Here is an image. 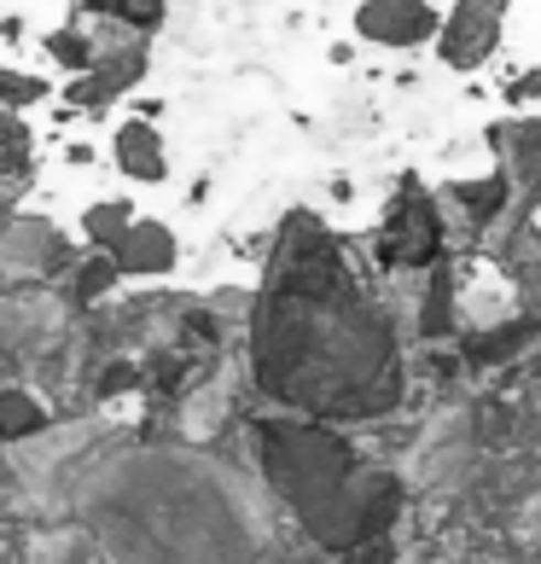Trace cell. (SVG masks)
<instances>
[{
    "mask_svg": "<svg viewBox=\"0 0 541 564\" xmlns=\"http://www.w3.org/2000/svg\"><path fill=\"white\" fill-rule=\"evenodd\" d=\"M106 257L117 262L122 280H158V274H175L181 262V245H175V227L158 221V216H134L129 234H122Z\"/></svg>",
    "mask_w": 541,
    "mask_h": 564,
    "instance_id": "obj_9",
    "label": "cell"
},
{
    "mask_svg": "<svg viewBox=\"0 0 541 564\" xmlns=\"http://www.w3.org/2000/svg\"><path fill=\"white\" fill-rule=\"evenodd\" d=\"M507 7L512 0H454L448 24L436 30V58L448 70L489 65L495 47H501V30H507Z\"/></svg>",
    "mask_w": 541,
    "mask_h": 564,
    "instance_id": "obj_5",
    "label": "cell"
},
{
    "mask_svg": "<svg viewBox=\"0 0 541 564\" xmlns=\"http://www.w3.org/2000/svg\"><path fill=\"white\" fill-rule=\"evenodd\" d=\"M268 471H274V484L291 500H297V512H309V530H315L326 512H338L344 484H349V471H356V454L326 431L274 425L268 431Z\"/></svg>",
    "mask_w": 541,
    "mask_h": 564,
    "instance_id": "obj_2",
    "label": "cell"
},
{
    "mask_svg": "<svg viewBox=\"0 0 541 564\" xmlns=\"http://www.w3.org/2000/svg\"><path fill=\"white\" fill-rule=\"evenodd\" d=\"M134 117H163V99H134Z\"/></svg>",
    "mask_w": 541,
    "mask_h": 564,
    "instance_id": "obj_19",
    "label": "cell"
},
{
    "mask_svg": "<svg viewBox=\"0 0 541 564\" xmlns=\"http://www.w3.org/2000/svg\"><path fill=\"white\" fill-rule=\"evenodd\" d=\"M436 30L443 24H436L431 0H361L356 7V35L390 53L425 47V41H436Z\"/></svg>",
    "mask_w": 541,
    "mask_h": 564,
    "instance_id": "obj_6",
    "label": "cell"
},
{
    "mask_svg": "<svg viewBox=\"0 0 541 564\" xmlns=\"http://www.w3.org/2000/svg\"><path fill=\"white\" fill-rule=\"evenodd\" d=\"M106 158H111V170L129 186H163V181H170V140H163L158 117H134L129 111L111 129Z\"/></svg>",
    "mask_w": 541,
    "mask_h": 564,
    "instance_id": "obj_7",
    "label": "cell"
},
{
    "mask_svg": "<svg viewBox=\"0 0 541 564\" xmlns=\"http://www.w3.org/2000/svg\"><path fill=\"white\" fill-rule=\"evenodd\" d=\"M262 379L291 402L372 420L402 395L397 332L349 285L321 216L297 210L274 250V308L262 321Z\"/></svg>",
    "mask_w": 541,
    "mask_h": 564,
    "instance_id": "obj_1",
    "label": "cell"
},
{
    "mask_svg": "<svg viewBox=\"0 0 541 564\" xmlns=\"http://www.w3.org/2000/svg\"><path fill=\"white\" fill-rule=\"evenodd\" d=\"M535 99H541V65L507 82V106H535Z\"/></svg>",
    "mask_w": 541,
    "mask_h": 564,
    "instance_id": "obj_17",
    "label": "cell"
},
{
    "mask_svg": "<svg viewBox=\"0 0 541 564\" xmlns=\"http://www.w3.org/2000/svg\"><path fill=\"white\" fill-rule=\"evenodd\" d=\"M145 70H152L145 35L122 30L94 70H82V76H71V82H58V99H65L71 111H82V117H99L106 106H117V99H129V94L140 88V76H145Z\"/></svg>",
    "mask_w": 541,
    "mask_h": 564,
    "instance_id": "obj_4",
    "label": "cell"
},
{
    "mask_svg": "<svg viewBox=\"0 0 541 564\" xmlns=\"http://www.w3.org/2000/svg\"><path fill=\"white\" fill-rule=\"evenodd\" d=\"M349 564H397V553H390L385 541H367V547H361L356 558H349Z\"/></svg>",
    "mask_w": 541,
    "mask_h": 564,
    "instance_id": "obj_18",
    "label": "cell"
},
{
    "mask_svg": "<svg viewBox=\"0 0 541 564\" xmlns=\"http://www.w3.org/2000/svg\"><path fill=\"white\" fill-rule=\"evenodd\" d=\"M431 285H425V303H420V332L425 338H443L454 326V274H448V257L425 268Z\"/></svg>",
    "mask_w": 541,
    "mask_h": 564,
    "instance_id": "obj_13",
    "label": "cell"
},
{
    "mask_svg": "<svg viewBox=\"0 0 541 564\" xmlns=\"http://www.w3.org/2000/svg\"><path fill=\"white\" fill-rule=\"evenodd\" d=\"M535 332H541V321H518V326H501V332H489V338H477L466 355H472V361H489V367H495V361H507L512 349H524Z\"/></svg>",
    "mask_w": 541,
    "mask_h": 564,
    "instance_id": "obj_15",
    "label": "cell"
},
{
    "mask_svg": "<svg viewBox=\"0 0 541 564\" xmlns=\"http://www.w3.org/2000/svg\"><path fill=\"white\" fill-rule=\"evenodd\" d=\"M76 12L99 18V24H122L134 35H152V30H163V18H170L163 0H76Z\"/></svg>",
    "mask_w": 541,
    "mask_h": 564,
    "instance_id": "obj_12",
    "label": "cell"
},
{
    "mask_svg": "<svg viewBox=\"0 0 541 564\" xmlns=\"http://www.w3.org/2000/svg\"><path fill=\"white\" fill-rule=\"evenodd\" d=\"M53 99H58L53 76H35V70L0 65V106H7V111H35V106H53Z\"/></svg>",
    "mask_w": 541,
    "mask_h": 564,
    "instance_id": "obj_14",
    "label": "cell"
},
{
    "mask_svg": "<svg viewBox=\"0 0 541 564\" xmlns=\"http://www.w3.org/2000/svg\"><path fill=\"white\" fill-rule=\"evenodd\" d=\"M379 262L385 268H431V262H443V210H436V198L425 193L420 175L397 181V198H390L385 227H379Z\"/></svg>",
    "mask_w": 541,
    "mask_h": 564,
    "instance_id": "obj_3",
    "label": "cell"
},
{
    "mask_svg": "<svg viewBox=\"0 0 541 564\" xmlns=\"http://www.w3.org/2000/svg\"><path fill=\"white\" fill-rule=\"evenodd\" d=\"M134 216H140V210H134V198H129V193H106V198L82 204L76 227H82V239H88L94 250H111L122 234H129V221H134Z\"/></svg>",
    "mask_w": 541,
    "mask_h": 564,
    "instance_id": "obj_11",
    "label": "cell"
},
{
    "mask_svg": "<svg viewBox=\"0 0 541 564\" xmlns=\"http://www.w3.org/2000/svg\"><path fill=\"white\" fill-rule=\"evenodd\" d=\"M489 145L501 158V170L512 175V193H518V210L535 216L541 204V117H512V122H495Z\"/></svg>",
    "mask_w": 541,
    "mask_h": 564,
    "instance_id": "obj_8",
    "label": "cell"
},
{
    "mask_svg": "<svg viewBox=\"0 0 541 564\" xmlns=\"http://www.w3.org/2000/svg\"><path fill=\"white\" fill-rule=\"evenodd\" d=\"M53 163L65 175H82V170H99V163H111V158H106V145H94L88 134H65L53 145Z\"/></svg>",
    "mask_w": 541,
    "mask_h": 564,
    "instance_id": "obj_16",
    "label": "cell"
},
{
    "mask_svg": "<svg viewBox=\"0 0 541 564\" xmlns=\"http://www.w3.org/2000/svg\"><path fill=\"white\" fill-rule=\"evenodd\" d=\"M443 198L454 204V210L466 216V227H477V234H489V227H501L512 216V175L507 170H495V175H477V181H448L443 186Z\"/></svg>",
    "mask_w": 541,
    "mask_h": 564,
    "instance_id": "obj_10",
    "label": "cell"
}]
</instances>
